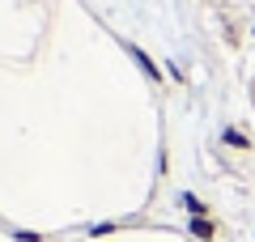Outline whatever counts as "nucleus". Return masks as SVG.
<instances>
[{"mask_svg":"<svg viewBox=\"0 0 255 242\" xmlns=\"http://www.w3.org/2000/svg\"><path fill=\"white\" fill-rule=\"evenodd\" d=\"M17 242H38V234H30V230H17Z\"/></svg>","mask_w":255,"mask_h":242,"instance_id":"obj_5","label":"nucleus"},{"mask_svg":"<svg viewBox=\"0 0 255 242\" xmlns=\"http://www.w3.org/2000/svg\"><path fill=\"white\" fill-rule=\"evenodd\" d=\"M221 144H230V149L247 153V149H251V136H243L238 127H226V132H221Z\"/></svg>","mask_w":255,"mask_h":242,"instance_id":"obj_4","label":"nucleus"},{"mask_svg":"<svg viewBox=\"0 0 255 242\" xmlns=\"http://www.w3.org/2000/svg\"><path fill=\"white\" fill-rule=\"evenodd\" d=\"M179 208L187 217H209V204H204L200 196H191V191H179Z\"/></svg>","mask_w":255,"mask_h":242,"instance_id":"obj_3","label":"nucleus"},{"mask_svg":"<svg viewBox=\"0 0 255 242\" xmlns=\"http://www.w3.org/2000/svg\"><path fill=\"white\" fill-rule=\"evenodd\" d=\"M187 234L200 238V242H213L217 238V221H213V217H187Z\"/></svg>","mask_w":255,"mask_h":242,"instance_id":"obj_1","label":"nucleus"},{"mask_svg":"<svg viewBox=\"0 0 255 242\" xmlns=\"http://www.w3.org/2000/svg\"><path fill=\"white\" fill-rule=\"evenodd\" d=\"M128 55H132V60L140 64V72H145L149 81H162V68H157V64L149 60V51H145V47H136V43H128Z\"/></svg>","mask_w":255,"mask_h":242,"instance_id":"obj_2","label":"nucleus"}]
</instances>
